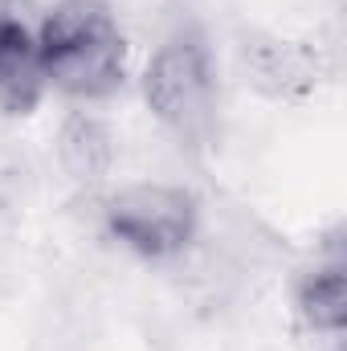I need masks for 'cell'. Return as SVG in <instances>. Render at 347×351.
Wrapping results in <instances>:
<instances>
[{
  "label": "cell",
  "mask_w": 347,
  "mask_h": 351,
  "mask_svg": "<svg viewBox=\"0 0 347 351\" xmlns=\"http://www.w3.org/2000/svg\"><path fill=\"white\" fill-rule=\"evenodd\" d=\"M41 74L70 98H106L123 86L127 41L102 0H62L37 33Z\"/></svg>",
  "instance_id": "cell-1"
},
{
  "label": "cell",
  "mask_w": 347,
  "mask_h": 351,
  "mask_svg": "<svg viewBox=\"0 0 347 351\" xmlns=\"http://www.w3.org/2000/svg\"><path fill=\"white\" fill-rule=\"evenodd\" d=\"M298 315L307 319V327L315 331H344L347 323V278H344V262H319L315 269L302 274L298 282Z\"/></svg>",
  "instance_id": "cell-5"
},
{
  "label": "cell",
  "mask_w": 347,
  "mask_h": 351,
  "mask_svg": "<svg viewBox=\"0 0 347 351\" xmlns=\"http://www.w3.org/2000/svg\"><path fill=\"white\" fill-rule=\"evenodd\" d=\"M102 221L119 245H127L139 258L164 262L192 245L200 208H196L192 192H184L176 184H131L106 200Z\"/></svg>",
  "instance_id": "cell-3"
},
{
  "label": "cell",
  "mask_w": 347,
  "mask_h": 351,
  "mask_svg": "<svg viewBox=\"0 0 347 351\" xmlns=\"http://www.w3.org/2000/svg\"><path fill=\"white\" fill-rule=\"evenodd\" d=\"M143 98H147L152 114L180 143L200 147L213 135L217 78H213V62H208L204 41L192 29H180L156 45L147 74H143Z\"/></svg>",
  "instance_id": "cell-2"
},
{
  "label": "cell",
  "mask_w": 347,
  "mask_h": 351,
  "mask_svg": "<svg viewBox=\"0 0 347 351\" xmlns=\"http://www.w3.org/2000/svg\"><path fill=\"white\" fill-rule=\"evenodd\" d=\"M45 86L37 33H29L16 16L0 12V110L25 114L37 106Z\"/></svg>",
  "instance_id": "cell-4"
},
{
  "label": "cell",
  "mask_w": 347,
  "mask_h": 351,
  "mask_svg": "<svg viewBox=\"0 0 347 351\" xmlns=\"http://www.w3.org/2000/svg\"><path fill=\"white\" fill-rule=\"evenodd\" d=\"M62 164L78 180H98L110 168V135L98 119H70L62 131Z\"/></svg>",
  "instance_id": "cell-6"
}]
</instances>
